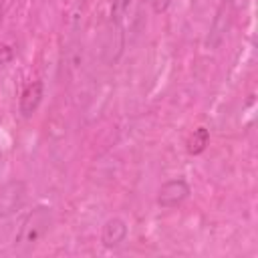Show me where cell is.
Here are the masks:
<instances>
[{"mask_svg":"<svg viewBox=\"0 0 258 258\" xmlns=\"http://www.w3.org/2000/svg\"><path fill=\"white\" fill-rule=\"evenodd\" d=\"M234 14H236V2L234 0H220L216 14L212 18L210 30H208V38H206V46L216 50L222 46V42L226 40L232 24H234Z\"/></svg>","mask_w":258,"mask_h":258,"instance_id":"2","label":"cell"},{"mask_svg":"<svg viewBox=\"0 0 258 258\" xmlns=\"http://www.w3.org/2000/svg\"><path fill=\"white\" fill-rule=\"evenodd\" d=\"M191 194L189 183L183 177H175V179H167L165 183H161V187L157 189V206L163 210H171L181 206Z\"/></svg>","mask_w":258,"mask_h":258,"instance_id":"3","label":"cell"},{"mask_svg":"<svg viewBox=\"0 0 258 258\" xmlns=\"http://www.w3.org/2000/svg\"><path fill=\"white\" fill-rule=\"evenodd\" d=\"M52 224H54L52 208L50 206H36L34 210H30L24 216V220H22V224L14 236V248L20 252L32 250L50 232Z\"/></svg>","mask_w":258,"mask_h":258,"instance_id":"1","label":"cell"},{"mask_svg":"<svg viewBox=\"0 0 258 258\" xmlns=\"http://www.w3.org/2000/svg\"><path fill=\"white\" fill-rule=\"evenodd\" d=\"M44 97V85L42 81H30L22 93H20V101H18V109L22 113V117H32L36 113V109L40 107Z\"/></svg>","mask_w":258,"mask_h":258,"instance_id":"6","label":"cell"},{"mask_svg":"<svg viewBox=\"0 0 258 258\" xmlns=\"http://www.w3.org/2000/svg\"><path fill=\"white\" fill-rule=\"evenodd\" d=\"M127 234H129L127 222L123 218H119V216H113L101 228V244L105 248H109V250H115L127 240Z\"/></svg>","mask_w":258,"mask_h":258,"instance_id":"5","label":"cell"},{"mask_svg":"<svg viewBox=\"0 0 258 258\" xmlns=\"http://www.w3.org/2000/svg\"><path fill=\"white\" fill-rule=\"evenodd\" d=\"M208 145H210V129L202 125V127H196L189 133V137L185 141V151L189 155H200V153L206 151Z\"/></svg>","mask_w":258,"mask_h":258,"instance_id":"8","label":"cell"},{"mask_svg":"<svg viewBox=\"0 0 258 258\" xmlns=\"http://www.w3.org/2000/svg\"><path fill=\"white\" fill-rule=\"evenodd\" d=\"M131 0H111V22H123L125 14L129 12Z\"/></svg>","mask_w":258,"mask_h":258,"instance_id":"9","label":"cell"},{"mask_svg":"<svg viewBox=\"0 0 258 258\" xmlns=\"http://www.w3.org/2000/svg\"><path fill=\"white\" fill-rule=\"evenodd\" d=\"M105 52H107L109 62H115L119 58V54L123 52V24H119V22L109 24L107 40H105Z\"/></svg>","mask_w":258,"mask_h":258,"instance_id":"7","label":"cell"},{"mask_svg":"<svg viewBox=\"0 0 258 258\" xmlns=\"http://www.w3.org/2000/svg\"><path fill=\"white\" fill-rule=\"evenodd\" d=\"M26 200V185L20 179H12L8 183H4V187L0 189V218L12 216L14 212H18L22 208Z\"/></svg>","mask_w":258,"mask_h":258,"instance_id":"4","label":"cell"},{"mask_svg":"<svg viewBox=\"0 0 258 258\" xmlns=\"http://www.w3.org/2000/svg\"><path fill=\"white\" fill-rule=\"evenodd\" d=\"M169 6H171V0H151V10H153L155 14L167 12Z\"/></svg>","mask_w":258,"mask_h":258,"instance_id":"11","label":"cell"},{"mask_svg":"<svg viewBox=\"0 0 258 258\" xmlns=\"http://www.w3.org/2000/svg\"><path fill=\"white\" fill-rule=\"evenodd\" d=\"M2 14H4V12H2V2H0V24H2Z\"/></svg>","mask_w":258,"mask_h":258,"instance_id":"12","label":"cell"},{"mask_svg":"<svg viewBox=\"0 0 258 258\" xmlns=\"http://www.w3.org/2000/svg\"><path fill=\"white\" fill-rule=\"evenodd\" d=\"M14 56H16L14 46H12V44H8V42H0V67H4V64H8V62H12V60H14Z\"/></svg>","mask_w":258,"mask_h":258,"instance_id":"10","label":"cell"}]
</instances>
